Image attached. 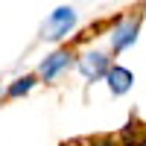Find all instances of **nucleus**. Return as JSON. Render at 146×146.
I'll return each instance as SVG.
<instances>
[{
    "label": "nucleus",
    "instance_id": "obj_5",
    "mask_svg": "<svg viewBox=\"0 0 146 146\" xmlns=\"http://www.w3.org/2000/svg\"><path fill=\"white\" fill-rule=\"evenodd\" d=\"M105 82H108V88H111V94L123 96V94H129V91H131V85H135V73H131L129 67L114 64V67H108Z\"/></svg>",
    "mask_w": 146,
    "mask_h": 146
},
{
    "label": "nucleus",
    "instance_id": "obj_6",
    "mask_svg": "<svg viewBox=\"0 0 146 146\" xmlns=\"http://www.w3.org/2000/svg\"><path fill=\"white\" fill-rule=\"evenodd\" d=\"M35 82H38V79H35L32 73H27V76H21V79H15V82H12L9 88H6V96H9V100H18V96H23V94H29V91L35 88Z\"/></svg>",
    "mask_w": 146,
    "mask_h": 146
},
{
    "label": "nucleus",
    "instance_id": "obj_1",
    "mask_svg": "<svg viewBox=\"0 0 146 146\" xmlns=\"http://www.w3.org/2000/svg\"><path fill=\"white\" fill-rule=\"evenodd\" d=\"M73 27H76V9L73 6H58L41 23V38L44 41H62Z\"/></svg>",
    "mask_w": 146,
    "mask_h": 146
},
{
    "label": "nucleus",
    "instance_id": "obj_7",
    "mask_svg": "<svg viewBox=\"0 0 146 146\" xmlns=\"http://www.w3.org/2000/svg\"><path fill=\"white\" fill-rule=\"evenodd\" d=\"M91 146H114L111 140H96V143H91Z\"/></svg>",
    "mask_w": 146,
    "mask_h": 146
},
{
    "label": "nucleus",
    "instance_id": "obj_4",
    "mask_svg": "<svg viewBox=\"0 0 146 146\" xmlns=\"http://www.w3.org/2000/svg\"><path fill=\"white\" fill-rule=\"evenodd\" d=\"M70 62H73V53H70V50H58V53L47 56L44 62H41L38 76H41L44 82H53V79H56L62 70H67V67H70Z\"/></svg>",
    "mask_w": 146,
    "mask_h": 146
},
{
    "label": "nucleus",
    "instance_id": "obj_3",
    "mask_svg": "<svg viewBox=\"0 0 146 146\" xmlns=\"http://www.w3.org/2000/svg\"><path fill=\"white\" fill-rule=\"evenodd\" d=\"M137 35H140V21H137V18H131V21H120L117 29H114V35H111V47H114V53L129 50V47L137 41Z\"/></svg>",
    "mask_w": 146,
    "mask_h": 146
},
{
    "label": "nucleus",
    "instance_id": "obj_2",
    "mask_svg": "<svg viewBox=\"0 0 146 146\" xmlns=\"http://www.w3.org/2000/svg\"><path fill=\"white\" fill-rule=\"evenodd\" d=\"M108 67H111V62H108V56L105 53H85L79 58V73L88 82H96V79H102Z\"/></svg>",
    "mask_w": 146,
    "mask_h": 146
}]
</instances>
